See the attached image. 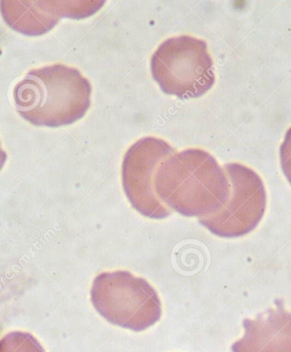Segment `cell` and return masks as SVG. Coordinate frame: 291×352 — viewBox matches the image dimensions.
<instances>
[{
    "instance_id": "obj_1",
    "label": "cell",
    "mask_w": 291,
    "mask_h": 352,
    "mask_svg": "<svg viewBox=\"0 0 291 352\" xmlns=\"http://www.w3.org/2000/svg\"><path fill=\"white\" fill-rule=\"evenodd\" d=\"M92 86L78 69L56 63L30 70L13 90L16 110L34 126L58 128L79 121L91 107Z\"/></svg>"
},
{
    "instance_id": "obj_2",
    "label": "cell",
    "mask_w": 291,
    "mask_h": 352,
    "mask_svg": "<svg viewBox=\"0 0 291 352\" xmlns=\"http://www.w3.org/2000/svg\"><path fill=\"white\" fill-rule=\"evenodd\" d=\"M155 190L173 211L201 217L226 201L229 181L224 168L211 154L201 149L176 153L157 171Z\"/></svg>"
},
{
    "instance_id": "obj_3",
    "label": "cell",
    "mask_w": 291,
    "mask_h": 352,
    "mask_svg": "<svg viewBox=\"0 0 291 352\" xmlns=\"http://www.w3.org/2000/svg\"><path fill=\"white\" fill-rule=\"evenodd\" d=\"M91 299L108 322L135 332L149 329L162 316L156 290L128 271L100 274L93 281Z\"/></svg>"
},
{
    "instance_id": "obj_4",
    "label": "cell",
    "mask_w": 291,
    "mask_h": 352,
    "mask_svg": "<svg viewBox=\"0 0 291 352\" xmlns=\"http://www.w3.org/2000/svg\"><path fill=\"white\" fill-rule=\"evenodd\" d=\"M150 69L165 94L181 98L202 96L216 82L208 45L189 35L163 42L152 55Z\"/></svg>"
},
{
    "instance_id": "obj_5",
    "label": "cell",
    "mask_w": 291,
    "mask_h": 352,
    "mask_svg": "<svg viewBox=\"0 0 291 352\" xmlns=\"http://www.w3.org/2000/svg\"><path fill=\"white\" fill-rule=\"evenodd\" d=\"M229 192L218 209L199 217L200 223L223 238L241 237L258 226L266 211L265 186L258 174L240 164L224 165Z\"/></svg>"
},
{
    "instance_id": "obj_6",
    "label": "cell",
    "mask_w": 291,
    "mask_h": 352,
    "mask_svg": "<svg viewBox=\"0 0 291 352\" xmlns=\"http://www.w3.org/2000/svg\"><path fill=\"white\" fill-rule=\"evenodd\" d=\"M176 150L162 139L146 137L129 148L122 162V185L133 208L143 216L163 219L173 213L159 198L155 177Z\"/></svg>"
},
{
    "instance_id": "obj_7",
    "label": "cell",
    "mask_w": 291,
    "mask_h": 352,
    "mask_svg": "<svg viewBox=\"0 0 291 352\" xmlns=\"http://www.w3.org/2000/svg\"><path fill=\"white\" fill-rule=\"evenodd\" d=\"M103 1H10L2 0L3 19L14 30L40 35L57 25L62 16L85 19L103 6Z\"/></svg>"
},
{
    "instance_id": "obj_8",
    "label": "cell",
    "mask_w": 291,
    "mask_h": 352,
    "mask_svg": "<svg viewBox=\"0 0 291 352\" xmlns=\"http://www.w3.org/2000/svg\"><path fill=\"white\" fill-rule=\"evenodd\" d=\"M244 336L233 352H291V313L281 302L254 319L244 321Z\"/></svg>"
},
{
    "instance_id": "obj_9",
    "label": "cell",
    "mask_w": 291,
    "mask_h": 352,
    "mask_svg": "<svg viewBox=\"0 0 291 352\" xmlns=\"http://www.w3.org/2000/svg\"><path fill=\"white\" fill-rule=\"evenodd\" d=\"M0 352H45L32 334L12 332L6 334L0 344Z\"/></svg>"
},
{
    "instance_id": "obj_10",
    "label": "cell",
    "mask_w": 291,
    "mask_h": 352,
    "mask_svg": "<svg viewBox=\"0 0 291 352\" xmlns=\"http://www.w3.org/2000/svg\"><path fill=\"white\" fill-rule=\"evenodd\" d=\"M280 160L283 174L291 185V128L287 131L286 138L280 147Z\"/></svg>"
}]
</instances>
